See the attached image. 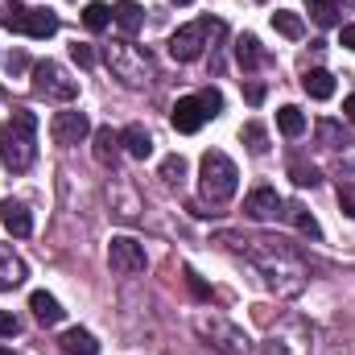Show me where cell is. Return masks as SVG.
Returning <instances> with one entry per match:
<instances>
[{"label": "cell", "mask_w": 355, "mask_h": 355, "mask_svg": "<svg viewBox=\"0 0 355 355\" xmlns=\"http://www.w3.org/2000/svg\"><path fill=\"white\" fill-rule=\"evenodd\" d=\"M4 67H8V75H25V71H29V58H25L21 50H12V54L4 58Z\"/></svg>", "instance_id": "34"}, {"label": "cell", "mask_w": 355, "mask_h": 355, "mask_svg": "<svg viewBox=\"0 0 355 355\" xmlns=\"http://www.w3.org/2000/svg\"><path fill=\"white\" fill-rule=\"evenodd\" d=\"M120 145H124V153H132L137 162H145V157L153 153V137H149V128H141V124H128V128L120 132Z\"/></svg>", "instance_id": "17"}, {"label": "cell", "mask_w": 355, "mask_h": 355, "mask_svg": "<svg viewBox=\"0 0 355 355\" xmlns=\"http://www.w3.org/2000/svg\"><path fill=\"white\" fill-rule=\"evenodd\" d=\"M318 141H322L327 149H347V145H352V137H347L335 120H318Z\"/></svg>", "instance_id": "26"}, {"label": "cell", "mask_w": 355, "mask_h": 355, "mask_svg": "<svg viewBox=\"0 0 355 355\" xmlns=\"http://www.w3.org/2000/svg\"><path fill=\"white\" fill-rule=\"evenodd\" d=\"M17 331H21V322H17V314H8V310H0V335H4V339H12Z\"/></svg>", "instance_id": "36"}, {"label": "cell", "mask_w": 355, "mask_h": 355, "mask_svg": "<svg viewBox=\"0 0 355 355\" xmlns=\"http://www.w3.org/2000/svg\"><path fill=\"white\" fill-rule=\"evenodd\" d=\"M174 4H194V0H174Z\"/></svg>", "instance_id": "44"}, {"label": "cell", "mask_w": 355, "mask_h": 355, "mask_svg": "<svg viewBox=\"0 0 355 355\" xmlns=\"http://www.w3.org/2000/svg\"><path fill=\"white\" fill-rule=\"evenodd\" d=\"M343 116L355 124V95H347V99H343Z\"/></svg>", "instance_id": "41"}, {"label": "cell", "mask_w": 355, "mask_h": 355, "mask_svg": "<svg viewBox=\"0 0 355 355\" xmlns=\"http://www.w3.org/2000/svg\"><path fill=\"white\" fill-rule=\"evenodd\" d=\"M219 25H223V21H211V17L182 25L174 37H170V54H174L178 62H194V58H202V46H207V37H211Z\"/></svg>", "instance_id": "8"}, {"label": "cell", "mask_w": 355, "mask_h": 355, "mask_svg": "<svg viewBox=\"0 0 355 355\" xmlns=\"http://www.w3.org/2000/svg\"><path fill=\"white\" fill-rule=\"evenodd\" d=\"M261 99H265V87H261V83H252V87H248V103H261Z\"/></svg>", "instance_id": "40"}, {"label": "cell", "mask_w": 355, "mask_h": 355, "mask_svg": "<svg viewBox=\"0 0 355 355\" xmlns=\"http://www.w3.org/2000/svg\"><path fill=\"white\" fill-rule=\"evenodd\" d=\"M103 58H107V71H112L124 87H145V83H149V75H153L149 54H145V50H137L132 42H112V46L103 50Z\"/></svg>", "instance_id": "5"}, {"label": "cell", "mask_w": 355, "mask_h": 355, "mask_svg": "<svg viewBox=\"0 0 355 355\" xmlns=\"http://www.w3.org/2000/svg\"><path fill=\"white\" fill-rule=\"evenodd\" d=\"M87 132H91V120L83 112H75V107L54 112V120H50V137H54L58 145H79Z\"/></svg>", "instance_id": "10"}, {"label": "cell", "mask_w": 355, "mask_h": 355, "mask_svg": "<svg viewBox=\"0 0 355 355\" xmlns=\"http://www.w3.org/2000/svg\"><path fill=\"white\" fill-rule=\"evenodd\" d=\"M277 211H281V198H277L272 186H257V190L244 198V215H248V219H272Z\"/></svg>", "instance_id": "13"}, {"label": "cell", "mask_w": 355, "mask_h": 355, "mask_svg": "<svg viewBox=\"0 0 355 355\" xmlns=\"http://www.w3.org/2000/svg\"><path fill=\"white\" fill-rule=\"evenodd\" d=\"M67 355H99V343H95V335L83 331V327H71L67 335H62V343H58Z\"/></svg>", "instance_id": "20"}, {"label": "cell", "mask_w": 355, "mask_h": 355, "mask_svg": "<svg viewBox=\"0 0 355 355\" xmlns=\"http://www.w3.org/2000/svg\"><path fill=\"white\" fill-rule=\"evenodd\" d=\"M0 21H4V29L8 33H25V21H29V8L25 4H4V12H0Z\"/></svg>", "instance_id": "29"}, {"label": "cell", "mask_w": 355, "mask_h": 355, "mask_svg": "<svg viewBox=\"0 0 355 355\" xmlns=\"http://www.w3.org/2000/svg\"><path fill=\"white\" fill-rule=\"evenodd\" d=\"M198 186H202V198H207L211 207H223V202L236 194V186H240L236 162H232L227 153H219V149L202 153V162H198Z\"/></svg>", "instance_id": "3"}, {"label": "cell", "mask_w": 355, "mask_h": 355, "mask_svg": "<svg viewBox=\"0 0 355 355\" xmlns=\"http://www.w3.org/2000/svg\"><path fill=\"white\" fill-rule=\"evenodd\" d=\"M186 178V157H178V153H170L166 162H162V182H170V186H178Z\"/></svg>", "instance_id": "30"}, {"label": "cell", "mask_w": 355, "mask_h": 355, "mask_svg": "<svg viewBox=\"0 0 355 355\" xmlns=\"http://www.w3.org/2000/svg\"><path fill=\"white\" fill-rule=\"evenodd\" d=\"M116 157H120V132L95 128V162L99 166H116Z\"/></svg>", "instance_id": "21"}, {"label": "cell", "mask_w": 355, "mask_h": 355, "mask_svg": "<svg viewBox=\"0 0 355 355\" xmlns=\"http://www.w3.org/2000/svg\"><path fill=\"white\" fill-rule=\"evenodd\" d=\"M277 128H281L285 137H302V132H306V116H302V107L285 103V107L277 112Z\"/></svg>", "instance_id": "25"}, {"label": "cell", "mask_w": 355, "mask_h": 355, "mask_svg": "<svg viewBox=\"0 0 355 355\" xmlns=\"http://www.w3.org/2000/svg\"><path fill=\"white\" fill-rule=\"evenodd\" d=\"M339 202H343V215L355 219V186H339Z\"/></svg>", "instance_id": "37"}, {"label": "cell", "mask_w": 355, "mask_h": 355, "mask_svg": "<svg viewBox=\"0 0 355 355\" xmlns=\"http://www.w3.org/2000/svg\"><path fill=\"white\" fill-rule=\"evenodd\" d=\"M29 310H33V318H37L42 327H54V322H62V306H58V297H50L46 289L29 293Z\"/></svg>", "instance_id": "18"}, {"label": "cell", "mask_w": 355, "mask_h": 355, "mask_svg": "<svg viewBox=\"0 0 355 355\" xmlns=\"http://www.w3.org/2000/svg\"><path fill=\"white\" fill-rule=\"evenodd\" d=\"M83 25H87L91 33H103V29L112 25V8H107V4H99V0L87 4V8H83Z\"/></svg>", "instance_id": "28"}, {"label": "cell", "mask_w": 355, "mask_h": 355, "mask_svg": "<svg viewBox=\"0 0 355 355\" xmlns=\"http://www.w3.org/2000/svg\"><path fill=\"white\" fill-rule=\"evenodd\" d=\"M71 58H75L79 67H95V50H91V46H79V42L71 46Z\"/></svg>", "instance_id": "35"}, {"label": "cell", "mask_w": 355, "mask_h": 355, "mask_svg": "<svg viewBox=\"0 0 355 355\" xmlns=\"http://www.w3.org/2000/svg\"><path fill=\"white\" fill-rule=\"evenodd\" d=\"M265 46L257 42V33H240L236 37V62L244 67V71H257V67H265Z\"/></svg>", "instance_id": "16"}, {"label": "cell", "mask_w": 355, "mask_h": 355, "mask_svg": "<svg viewBox=\"0 0 355 355\" xmlns=\"http://www.w3.org/2000/svg\"><path fill=\"white\" fill-rule=\"evenodd\" d=\"M240 137L248 141V149H252V153H265V149H268V132L257 124V120H252V124H244V132H240Z\"/></svg>", "instance_id": "32"}, {"label": "cell", "mask_w": 355, "mask_h": 355, "mask_svg": "<svg viewBox=\"0 0 355 355\" xmlns=\"http://www.w3.org/2000/svg\"><path fill=\"white\" fill-rule=\"evenodd\" d=\"M194 331H198L202 343H211L219 355H248L252 352V339H248L232 318H223V314H215V310H198V314H194Z\"/></svg>", "instance_id": "4"}, {"label": "cell", "mask_w": 355, "mask_h": 355, "mask_svg": "<svg viewBox=\"0 0 355 355\" xmlns=\"http://www.w3.org/2000/svg\"><path fill=\"white\" fill-rule=\"evenodd\" d=\"M219 244H227V248H240L244 252V261L261 272V281H265L272 293H281V297H297L306 285H310V265L285 244V240H265V236H219Z\"/></svg>", "instance_id": "1"}, {"label": "cell", "mask_w": 355, "mask_h": 355, "mask_svg": "<svg viewBox=\"0 0 355 355\" xmlns=\"http://www.w3.org/2000/svg\"><path fill=\"white\" fill-rule=\"evenodd\" d=\"M0 223H4L8 236H17V240H25V236L33 232V215H29V207L17 202V198H4V202H0Z\"/></svg>", "instance_id": "12"}, {"label": "cell", "mask_w": 355, "mask_h": 355, "mask_svg": "<svg viewBox=\"0 0 355 355\" xmlns=\"http://www.w3.org/2000/svg\"><path fill=\"white\" fill-rule=\"evenodd\" d=\"M33 95L50 99V103H75L79 99V79H71L62 62L46 58V62L33 67Z\"/></svg>", "instance_id": "6"}, {"label": "cell", "mask_w": 355, "mask_h": 355, "mask_svg": "<svg viewBox=\"0 0 355 355\" xmlns=\"http://www.w3.org/2000/svg\"><path fill=\"white\" fill-rule=\"evenodd\" d=\"M302 87H306L310 99H331V95H335V75L322 71V67H318V71H306V75H302Z\"/></svg>", "instance_id": "22"}, {"label": "cell", "mask_w": 355, "mask_h": 355, "mask_svg": "<svg viewBox=\"0 0 355 355\" xmlns=\"http://www.w3.org/2000/svg\"><path fill=\"white\" fill-rule=\"evenodd\" d=\"M339 42H343V46L355 54V25H343V29H339Z\"/></svg>", "instance_id": "39"}, {"label": "cell", "mask_w": 355, "mask_h": 355, "mask_svg": "<svg viewBox=\"0 0 355 355\" xmlns=\"http://www.w3.org/2000/svg\"><path fill=\"white\" fill-rule=\"evenodd\" d=\"M198 103H202V112H207V120H211V116H219V112H223V95H219V91H215V87L198 91Z\"/></svg>", "instance_id": "33"}, {"label": "cell", "mask_w": 355, "mask_h": 355, "mask_svg": "<svg viewBox=\"0 0 355 355\" xmlns=\"http://www.w3.org/2000/svg\"><path fill=\"white\" fill-rule=\"evenodd\" d=\"M112 25H120V33L132 37V33L145 25V8H141L137 0H120V4H112Z\"/></svg>", "instance_id": "15"}, {"label": "cell", "mask_w": 355, "mask_h": 355, "mask_svg": "<svg viewBox=\"0 0 355 355\" xmlns=\"http://www.w3.org/2000/svg\"><path fill=\"white\" fill-rule=\"evenodd\" d=\"M272 29H277V33H285V37H293V42H297V37H302V33H306V21H302V17H297V12H289V8H277V12H272Z\"/></svg>", "instance_id": "24"}, {"label": "cell", "mask_w": 355, "mask_h": 355, "mask_svg": "<svg viewBox=\"0 0 355 355\" xmlns=\"http://www.w3.org/2000/svg\"><path fill=\"white\" fill-rule=\"evenodd\" d=\"M285 215H289V223H293L302 236H310V240H322V227H318V219H314V215H310L302 202H289V207H285Z\"/></svg>", "instance_id": "23"}, {"label": "cell", "mask_w": 355, "mask_h": 355, "mask_svg": "<svg viewBox=\"0 0 355 355\" xmlns=\"http://www.w3.org/2000/svg\"><path fill=\"white\" fill-rule=\"evenodd\" d=\"M107 265H112V272H120V277H141L145 265H149L145 244L132 240V236H112V244H107Z\"/></svg>", "instance_id": "9"}, {"label": "cell", "mask_w": 355, "mask_h": 355, "mask_svg": "<svg viewBox=\"0 0 355 355\" xmlns=\"http://www.w3.org/2000/svg\"><path fill=\"white\" fill-rule=\"evenodd\" d=\"M335 4H355V0H335Z\"/></svg>", "instance_id": "43"}, {"label": "cell", "mask_w": 355, "mask_h": 355, "mask_svg": "<svg viewBox=\"0 0 355 355\" xmlns=\"http://www.w3.org/2000/svg\"><path fill=\"white\" fill-rule=\"evenodd\" d=\"M310 21L322 25V29L339 25V4H335V0H310Z\"/></svg>", "instance_id": "27"}, {"label": "cell", "mask_w": 355, "mask_h": 355, "mask_svg": "<svg viewBox=\"0 0 355 355\" xmlns=\"http://www.w3.org/2000/svg\"><path fill=\"white\" fill-rule=\"evenodd\" d=\"M37 157V116L29 107H12V116L0 128V162L8 174H25Z\"/></svg>", "instance_id": "2"}, {"label": "cell", "mask_w": 355, "mask_h": 355, "mask_svg": "<svg viewBox=\"0 0 355 355\" xmlns=\"http://www.w3.org/2000/svg\"><path fill=\"white\" fill-rule=\"evenodd\" d=\"M289 178H293L297 186H318V182H322L318 166H306V162H293V166H289Z\"/></svg>", "instance_id": "31"}, {"label": "cell", "mask_w": 355, "mask_h": 355, "mask_svg": "<svg viewBox=\"0 0 355 355\" xmlns=\"http://www.w3.org/2000/svg\"><path fill=\"white\" fill-rule=\"evenodd\" d=\"M186 285H190V289H194L198 297H211V289H207V285L198 281V272H194V268H186Z\"/></svg>", "instance_id": "38"}, {"label": "cell", "mask_w": 355, "mask_h": 355, "mask_svg": "<svg viewBox=\"0 0 355 355\" xmlns=\"http://www.w3.org/2000/svg\"><path fill=\"white\" fill-rule=\"evenodd\" d=\"M0 355H17V352H8V347H0Z\"/></svg>", "instance_id": "42"}, {"label": "cell", "mask_w": 355, "mask_h": 355, "mask_svg": "<svg viewBox=\"0 0 355 355\" xmlns=\"http://www.w3.org/2000/svg\"><path fill=\"white\" fill-rule=\"evenodd\" d=\"M25 33H29V37H37V42H46V37H54V33H58V17H54L50 8H29Z\"/></svg>", "instance_id": "19"}, {"label": "cell", "mask_w": 355, "mask_h": 355, "mask_svg": "<svg viewBox=\"0 0 355 355\" xmlns=\"http://www.w3.org/2000/svg\"><path fill=\"white\" fill-rule=\"evenodd\" d=\"M170 124H174L178 132H198L202 124H207V112H202V103H198V95H186V99H178L174 103V116H170Z\"/></svg>", "instance_id": "11"}, {"label": "cell", "mask_w": 355, "mask_h": 355, "mask_svg": "<svg viewBox=\"0 0 355 355\" xmlns=\"http://www.w3.org/2000/svg\"><path fill=\"white\" fill-rule=\"evenodd\" d=\"M310 352H314V331L302 318L281 322L265 343V355H310Z\"/></svg>", "instance_id": "7"}, {"label": "cell", "mask_w": 355, "mask_h": 355, "mask_svg": "<svg viewBox=\"0 0 355 355\" xmlns=\"http://www.w3.org/2000/svg\"><path fill=\"white\" fill-rule=\"evenodd\" d=\"M25 277H29V268L25 261L8 248V244H0V293L4 289H17V285H25Z\"/></svg>", "instance_id": "14"}]
</instances>
